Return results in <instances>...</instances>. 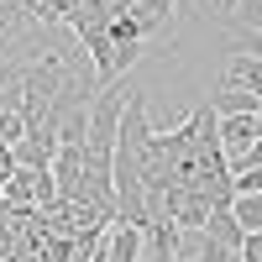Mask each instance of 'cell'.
Wrapping results in <instances>:
<instances>
[{"instance_id": "cell-1", "label": "cell", "mask_w": 262, "mask_h": 262, "mask_svg": "<svg viewBox=\"0 0 262 262\" xmlns=\"http://www.w3.org/2000/svg\"><path fill=\"white\" fill-rule=\"evenodd\" d=\"M53 158H58V137H53V131H27V137L11 147V163L16 168H32V173H48Z\"/></svg>"}, {"instance_id": "cell-2", "label": "cell", "mask_w": 262, "mask_h": 262, "mask_svg": "<svg viewBox=\"0 0 262 262\" xmlns=\"http://www.w3.org/2000/svg\"><path fill=\"white\" fill-rule=\"evenodd\" d=\"M179 221H147L142 226V257L147 262H179Z\"/></svg>"}, {"instance_id": "cell-3", "label": "cell", "mask_w": 262, "mask_h": 262, "mask_svg": "<svg viewBox=\"0 0 262 262\" xmlns=\"http://www.w3.org/2000/svg\"><path fill=\"white\" fill-rule=\"evenodd\" d=\"M53 184H58V200H79V184H84V147H58L53 158Z\"/></svg>"}, {"instance_id": "cell-4", "label": "cell", "mask_w": 262, "mask_h": 262, "mask_svg": "<svg viewBox=\"0 0 262 262\" xmlns=\"http://www.w3.org/2000/svg\"><path fill=\"white\" fill-rule=\"evenodd\" d=\"M100 262H142V231L137 226H111L105 231V247H100Z\"/></svg>"}, {"instance_id": "cell-5", "label": "cell", "mask_w": 262, "mask_h": 262, "mask_svg": "<svg viewBox=\"0 0 262 262\" xmlns=\"http://www.w3.org/2000/svg\"><path fill=\"white\" fill-rule=\"evenodd\" d=\"M257 142V116H221V152L236 158Z\"/></svg>"}, {"instance_id": "cell-6", "label": "cell", "mask_w": 262, "mask_h": 262, "mask_svg": "<svg viewBox=\"0 0 262 262\" xmlns=\"http://www.w3.org/2000/svg\"><path fill=\"white\" fill-rule=\"evenodd\" d=\"M210 105H215V116H257L262 100L242 84H221V95H210Z\"/></svg>"}, {"instance_id": "cell-7", "label": "cell", "mask_w": 262, "mask_h": 262, "mask_svg": "<svg viewBox=\"0 0 262 262\" xmlns=\"http://www.w3.org/2000/svg\"><path fill=\"white\" fill-rule=\"evenodd\" d=\"M205 236H210V242H221V247H231V252H242V242H247V231L236 226V215H231V210H210Z\"/></svg>"}, {"instance_id": "cell-8", "label": "cell", "mask_w": 262, "mask_h": 262, "mask_svg": "<svg viewBox=\"0 0 262 262\" xmlns=\"http://www.w3.org/2000/svg\"><path fill=\"white\" fill-rule=\"evenodd\" d=\"M21 74H27V63L0 58V111H21Z\"/></svg>"}, {"instance_id": "cell-9", "label": "cell", "mask_w": 262, "mask_h": 262, "mask_svg": "<svg viewBox=\"0 0 262 262\" xmlns=\"http://www.w3.org/2000/svg\"><path fill=\"white\" fill-rule=\"evenodd\" d=\"M231 215L242 231H262V194H236L231 200Z\"/></svg>"}, {"instance_id": "cell-10", "label": "cell", "mask_w": 262, "mask_h": 262, "mask_svg": "<svg viewBox=\"0 0 262 262\" xmlns=\"http://www.w3.org/2000/svg\"><path fill=\"white\" fill-rule=\"evenodd\" d=\"M21 137H27V116H21V111H0V142L16 147Z\"/></svg>"}, {"instance_id": "cell-11", "label": "cell", "mask_w": 262, "mask_h": 262, "mask_svg": "<svg viewBox=\"0 0 262 262\" xmlns=\"http://www.w3.org/2000/svg\"><path fill=\"white\" fill-rule=\"evenodd\" d=\"M231 184H236V194H262V168H242V173H231Z\"/></svg>"}, {"instance_id": "cell-12", "label": "cell", "mask_w": 262, "mask_h": 262, "mask_svg": "<svg viewBox=\"0 0 262 262\" xmlns=\"http://www.w3.org/2000/svg\"><path fill=\"white\" fill-rule=\"evenodd\" d=\"M242 262H262V231H247V242H242Z\"/></svg>"}, {"instance_id": "cell-13", "label": "cell", "mask_w": 262, "mask_h": 262, "mask_svg": "<svg viewBox=\"0 0 262 262\" xmlns=\"http://www.w3.org/2000/svg\"><path fill=\"white\" fill-rule=\"evenodd\" d=\"M210 6H215V16H226V21H236V11H242L247 0H210Z\"/></svg>"}, {"instance_id": "cell-14", "label": "cell", "mask_w": 262, "mask_h": 262, "mask_svg": "<svg viewBox=\"0 0 262 262\" xmlns=\"http://www.w3.org/2000/svg\"><path fill=\"white\" fill-rule=\"evenodd\" d=\"M236 53H252V58H262V32H252V37H242V48Z\"/></svg>"}, {"instance_id": "cell-15", "label": "cell", "mask_w": 262, "mask_h": 262, "mask_svg": "<svg viewBox=\"0 0 262 262\" xmlns=\"http://www.w3.org/2000/svg\"><path fill=\"white\" fill-rule=\"evenodd\" d=\"M257 137H262V105H257Z\"/></svg>"}, {"instance_id": "cell-16", "label": "cell", "mask_w": 262, "mask_h": 262, "mask_svg": "<svg viewBox=\"0 0 262 262\" xmlns=\"http://www.w3.org/2000/svg\"><path fill=\"white\" fill-rule=\"evenodd\" d=\"M257 6H262V0H257Z\"/></svg>"}]
</instances>
